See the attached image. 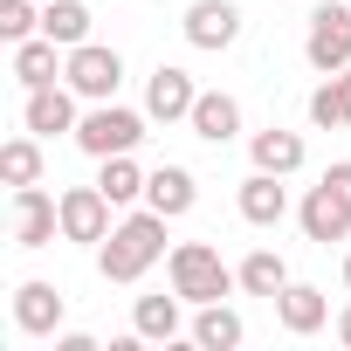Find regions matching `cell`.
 Segmentation results:
<instances>
[{
    "label": "cell",
    "instance_id": "cell-1",
    "mask_svg": "<svg viewBox=\"0 0 351 351\" xmlns=\"http://www.w3.org/2000/svg\"><path fill=\"white\" fill-rule=\"evenodd\" d=\"M158 255H165V214L158 207H145V214H131L104 234V276L110 282H138Z\"/></svg>",
    "mask_w": 351,
    "mask_h": 351
},
{
    "label": "cell",
    "instance_id": "cell-2",
    "mask_svg": "<svg viewBox=\"0 0 351 351\" xmlns=\"http://www.w3.org/2000/svg\"><path fill=\"white\" fill-rule=\"evenodd\" d=\"M172 289H180L186 303H221L241 276H228V262H221V248H207V241H180L172 248Z\"/></svg>",
    "mask_w": 351,
    "mask_h": 351
},
{
    "label": "cell",
    "instance_id": "cell-3",
    "mask_svg": "<svg viewBox=\"0 0 351 351\" xmlns=\"http://www.w3.org/2000/svg\"><path fill=\"white\" fill-rule=\"evenodd\" d=\"M138 138H145V117H138V110H117V104H97V110L76 124V145H83L90 158H110V152H138Z\"/></svg>",
    "mask_w": 351,
    "mask_h": 351
},
{
    "label": "cell",
    "instance_id": "cell-4",
    "mask_svg": "<svg viewBox=\"0 0 351 351\" xmlns=\"http://www.w3.org/2000/svg\"><path fill=\"white\" fill-rule=\"evenodd\" d=\"M303 56H310V69H324V76L351 69V8H317V14H310V35H303Z\"/></svg>",
    "mask_w": 351,
    "mask_h": 351
},
{
    "label": "cell",
    "instance_id": "cell-5",
    "mask_svg": "<svg viewBox=\"0 0 351 351\" xmlns=\"http://www.w3.org/2000/svg\"><path fill=\"white\" fill-rule=\"evenodd\" d=\"M62 76H69L76 97H97V104H104V97H117V83H124V56L83 42V49H69V69H62Z\"/></svg>",
    "mask_w": 351,
    "mask_h": 351
},
{
    "label": "cell",
    "instance_id": "cell-6",
    "mask_svg": "<svg viewBox=\"0 0 351 351\" xmlns=\"http://www.w3.org/2000/svg\"><path fill=\"white\" fill-rule=\"evenodd\" d=\"M110 207H117V200H110L104 186H69V193H62V234H69V241H104V234H110Z\"/></svg>",
    "mask_w": 351,
    "mask_h": 351
},
{
    "label": "cell",
    "instance_id": "cell-7",
    "mask_svg": "<svg viewBox=\"0 0 351 351\" xmlns=\"http://www.w3.org/2000/svg\"><path fill=\"white\" fill-rule=\"evenodd\" d=\"M62 228V200H49L42 186H14V241L21 248H49Z\"/></svg>",
    "mask_w": 351,
    "mask_h": 351
},
{
    "label": "cell",
    "instance_id": "cell-8",
    "mask_svg": "<svg viewBox=\"0 0 351 351\" xmlns=\"http://www.w3.org/2000/svg\"><path fill=\"white\" fill-rule=\"evenodd\" d=\"M303 234H310V241H324V248L351 234V200H344L330 180H324V186H310V200H303Z\"/></svg>",
    "mask_w": 351,
    "mask_h": 351
},
{
    "label": "cell",
    "instance_id": "cell-9",
    "mask_svg": "<svg viewBox=\"0 0 351 351\" xmlns=\"http://www.w3.org/2000/svg\"><path fill=\"white\" fill-rule=\"evenodd\" d=\"M241 35V8L234 0H193L186 8V42L193 49H228Z\"/></svg>",
    "mask_w": 351,
    "mask_h": 351
},
{
    "label": "cell",
    "instance_id": "cell-10",
    "mask_svg": "<svg viewBox=\"0 0 351 351\" xmlns=\"http://www.w3.org/2000/svg\"><path fill=\"white\" fill-rule=\"evenodd\" d=\"M193 104H200V90H193V76H186V69H158V76H152V90H145V110H152L158 124L193 117Z\"/></svg>",
    "mask_w": 351,
    "mask_h": 351
},
{
    "label": "cell",
    "instance_id": "cell-11",
    "mask_svg": "<svg viewBox=\"0 0 351 351\" xmlns=\"http://www.w3.org/2000/svg\"><path fill=\"white\" fill-rule=\"evenodd\" d=\"M14 324H21L28 337H49V330L62 324V289H56V282H21V289H14Z\"/></svg>",
    "mask_w": 351,
    "mask_h": 351
},
{
    "label": "cell",
    "instance_id": "cell-12",
    "mask_svg": "<svg viewBox=\"0 0 351 351\" xmlns=\"http://www.w3.org/2000/svg\"><path fill=\"white\" fill-rule=\"evenodd\" d=\"M282 214H289L282 172H255V180H241V221H248V228H276Z\"/></svg>",
    "mask_w": 351,
    "mask_h": 351
},
{
    "label": "cell",
    "instance_id": "cell-13",
    "mask_svg": "<svg viewBox=\"0 0 351 351\" xmlns=\"http://www.w3.org/2000/svg\"><path fill=\"white\" fill-rule=\"evenodd\" d=\"M276 317H282V330H296V337H310V330H324V317H330V303H324V289H310V282H289V289L276 296Z\"/></svg>",
    "mask_w": 351,
    "mask_h": 351
},
{
    "label": "cell",
    "instance_id": "cell-14",
    "mask_svg": "<svg viewBox=\"0 0 351 351\" xmlns=\"http://www.w3.org/2000/svg\"><path fill=\"white\" fill-rule=\"evenodd\" d=\"M145 200L172 221V214H186V207L200 200V186H193V172H186V165H158L152 180H145Z\"/></svg>",
    "mask_w": 351,
    "mask_h": 351
},
{
    "label": "cell",
    "instance_id": "cell-15",
    "mask_svg": "<svg viewBox=\"0 0 351 351\" xmlns=\"http://www.w3.org/2000/svg\"><path fill=\"white\" fill-rule=\"evenodd\" d=\"M28 131L35 138H56V131H69L76 124V104H69V90H56V83H42V90H28Z\"/></svg>",
    "mask_w": 351,
    "mask_h": 351
},
{
    "label": "cell",
    "instance_id": "cell-16",
    "mask_svg": "<svg viewBox=\"0 0 351 351\" xmlns=\"http://www.w3.org/2000/svg\"><path fill=\"white\" fill-rule=\"evenodd\" d=\"M207 145H228L234 131H241V104L234 97H221V90H200V104H193V117H186Z\"/></svg>",
    "mask_w": 351,
    "mask_h": 351
},
{
    "label": "cell",
    "instance_id": "cell-17",
    "mask_svg": "<svg viewBox=\"0 0 351 351\" xmlns=\"http://www.w3.org/2000/svg\"><path fill=\"white\" fill-rule=\"evenodd\" d=\"M248 152H255V172H282V180L303 165V138H296V131H276V124H269V131H255V145H248Z\"/></svg>",
    "mask_w": 351,
    "mask_h": 351
},
{
    "label": "cell",
    "instance_id": "cell-18",
    "mask_svg": "<svg viewBox=\"0 0 351 351\" xmlns=\"http://www.w3.org/2000/svg\"><path fill=\"white\" fill-rule=\"evenodd\" d=\"M42 35L62 42V49H83L90 42V8H83V0H49V8H42Z\"/></svg>",
    "mask_w": 351,
    "mask_h": 351
},
{
    "label": "cell",
    "instance_id": "cell-19",
    "mask_svg": "<svg viewBox=\"0 0 351 351\" xmlns=\"http://www.w3.org/2000/svg\"><path fill=\"white\" fill-rule=\"evenodd\" d=\"M234 276H241V289H248V296H269V303L289 289V269H282V255H276V248H255Z\"/></svg>",
    "mask_w": 351,
    "mask_h": 351
},
{
    "label": "cell",
    "instance_id": "cell-20",
    "mask_svg": "<svg viewBox=\"0 0 351 351\" xmlns=\"http://www.w3.org/2000/svg\"><path fill=\"white\" fill-rule=\"evenodd\" d=\"M193 344H207V351H234V344H241V317H234L228 303H200V317H193Z\"/></svg>",
    "mask_w": 351,
    "mask_h": 351
},
{
    "label": "cell",
    "instance_id": "cell-21",
    "mask_svg": "<svg viewBox=\"0 0 351 351\" xmlns=\"http://www.w3.org/2000/svg\"><path fill=\"white\" fill-rule=\"evenodd\" d=\"M180 289L172 296H138V310H131V324H138V337H180Z\"/></svg>",
    "mask_w": 351,
    "mask_h": 351
},
{
    "label": "cell",
    "instance_id": "cell-22",
    "mask_svg": "<svg viewBox=\"0 0 351 351\" xmlns=\"http://www.w3.org/2000/svg\"><path fill=\"white\" fill-rule=\"evenodd\" d=\"M56 49H62V42H49V35H42V42H35V35H28V42H14V76H21L28 90L56 83Z\"/></svg>",
    "mask_w": 351,
    "mask_h": 351
},
{
    "label": "cell",
    "instance_id": "cell-23",
    "mask_svg": "<svg viewBox=\"0 0 351 351\" xmlns=\"http://www.w3.org/2000/svg\"><path fill=\"white\" fill-rule=\"evenodd\" d=\"M97 186H104L117 207H131V200L145 193V172L131 165V152H110V158H104V172H97Z\"/></svg>",
    "mask_w": 351,
    "mask_h": 351
},
{
    "label": "cell",
    "instance_id": "cell-24",
    "mask_svg": "<svg viewBox=\"0 0 351 351\" xmlns=\"http://www.w3.org/2000/svg\"><path fill=\"white\" fill-rule=\"evenodd\" d=\"M310 124H324V131L351 124V76H330V83L310 97Z\"/></svg>",
    "mask_w": 351,
    "mask_h": 351
},
{
    "label": "cell",
    "instance_id": "cell-25",
    "mask_svg": "<svg viewBox=\"0 0 351 351\" xmlns=\"http://www.w3.org/2000/svg\"><path fill=\"white\" fill-rule=\"evenodd\" d=\"M0 172H8V186H35L42 180V145L35 138H14L8 152H0Z\"/></svg>",
    "mask_w": 351,
    "mask_h": 351
},
{
    "label": "cell",
    "instance_id": "cell-26",
    "mask_svg": "<svg viewBox=\"0 0 351 351\" xmlns=\"http://www.w3.org/2000/svg\"><path fill=\"white\" fill-rule=\"evenodd\" d=\"M35 28H42L35 0H0V35H8V42H28Z\"/></svg>",
    "mask_w": 351,
    "mask_h": 351
},
{
    "label": "cell",
    "instance_id": "cell-27",
    "mask_svg": "<svg viewBox=\"0 0 351 351\" xmlns=\"http://www.w3.org/2000/svg\"><path fill=\"white\" fill-rule=\"evenodd\" d=\"M324 180H330V186H337V193L351 200V165H330V172H324Z\"/></svg>",
    "mask_w": 351,
    "mask_h": 351
},
{
    "label": "cell",
    "instance_id": "cell-28",
    "mask_svg": "<svg viewBox=\"0 0 351 351\" xmlns=\"http://www.w3.org/2000/svg\"><path fill=\"white\" fill-rule=\"evenodd\" d=\"M337 337H344V344H351V310H344V317H337Z\"/></svg>",
    "mask_w": 351,
    "mask_h": 351
},
{
    "label": "cell",
    "instance_id": "cell-29",
    "mask_svg": "<svg viewBox=\"0 0 351 351\" xmlns=\"http://www.w3.org/2000/svg\"><path fill=\"white\" fill-rule=\"evenodd\" d=\"M344 282H351V255H344Z\"/></svg>",
    "mask_w": 351,
    "mask_h": 351
}]
</instances>
